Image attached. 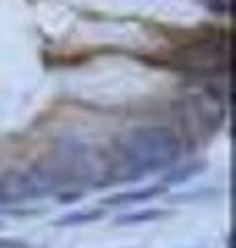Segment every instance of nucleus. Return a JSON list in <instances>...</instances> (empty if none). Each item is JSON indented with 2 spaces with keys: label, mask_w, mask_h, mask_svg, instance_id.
Here are the masks:
<instances>
[{
  "label": "nucleus",
  "mask_w": 236,
  "mask_h": 248,
  "mask_svg": "<svg viewBox=\"0 0 236 248\" xmlns=\"http://www.w3.org/2000/svg\"><path fill=\"white\" fill-rule=\"evenodd\" d=\"M164 192V186H145L139 190H124L116 192L112 197H106L101 201V207H120V205H131V203H145L155 197H160Z\"/></svg>",
  "instance_id": "obj_2"
},
{
  "label": "nucleus",
  "mask_w": 236,
  "mask_h": 248,
  "mask_svg": "<svg viewBox=\"0 0 236 248\" xmlns=\"http://www.w3.org/2000/svg\"><path fill=\"white\" fill-rule=\"evenodd\" d=\"M118 153L122 170L129 174L124 180H137L174 164L180 155V141L168 126H143L118 141Z\"/></svg>",
  "instance_id": "obj_1"
},
{
  "label": "nucleus",
  "mask_w": 236,
  "mask_h": 248,
  "mask_svg": "<svg viewBox=\"0 0 236 248\" xmlns=\"http://www.w3.org/2000/svg\"><path fill=\"white\" fill-rule=\"evenodd\" d=\"M104 207H91V209H81V211H70L67 215L58 217L54 221V226L58 228H68V226H85V223H93V221H100L104 219Z\"/></svg>",
  "instance_id": "obj_3"
},
{
  "label": "nucleus",
  "mask_w": 236,
  "mask_h": 248,
  "mask_svg": "<svg viewBox=\"0 0 236 248\" xmlns=\"http://www.w3.org/2000/svg\"><path fill=\"white\" fill-rule=\"evenodd\" d=\"M166 215V211L162 209H143V211H133V213H124L116 219L118 226H135V223H147L153 219H160V217Z\"/></svg>",
  "instance_id": "obj_5"
},
{
  "label": "nucleus",
  "mask_w": 236,
  "mask_h": 248,
  "mask_svg": "<svg viewBox=\"0 0 236 248\" xmlns=\"http://www.w3.org/2000/svg\"><path fill=\"white\" fill-rule=\"evenodd\" d=\"M205 168H207L205 161H191V164H186L183 168L172 170V172L166 178H164V184H180V182H186V180H191V178L199 176Z\"/></svg>",
  "instance_id": "obj_4"
},
{
  "label": "nucleus",
  "mask_w": 236,
  "mask_h": 248,
  "mask_svg": "<svg viewBox=\"0 0 236 248\" xmlns=\"http://www.w3.org/2000/svg\"><path fill=\"white\" fill-rule=\"evenodd\" d=\"M0 248H29L25 242L21 240H13V238H0Z\"/></svg>",
  "instance_id": "obj_6"
},
{
  "label": "nucleus",
  "mask_w": 236,
  "mask_h": 248,
  "mask_svg": "<svg viewBox=\"0 0 236 248\" xmlns=\"http://www.w3.org/2000/svg\"><path fill=\"white\" fill-rule=\"evenodd\" d=\"M0 228H2V226H0Z\"/></svg>",
  "instance_id": "obj_7"
}]
</instances>
